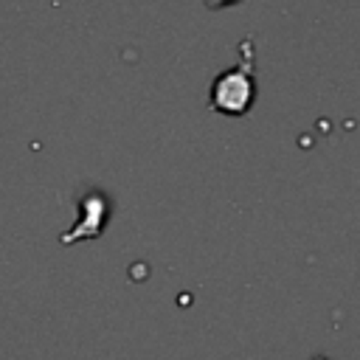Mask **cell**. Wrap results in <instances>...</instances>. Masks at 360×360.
<instances>
[{"label": "cell", "instance_id": "obj_1", "mask_svg": "<svg viewBox=\"0 0 360 360\" xmlns=\"http://www.w3.org/2000/svg\"><path fill=\"white\" fill-rule=\"evenodd\" d=\"M239 65L217 73V79L208 87V107L219 115L228 118H242L250 112L256 101V56H253V42L242 39L239 42Z\"/></svg>", "mask_w": 360, "mask_h": 360}, {"label": "cell", "instance_id": "obj_2", "mask_svg": "<svg viewBox=\"0 0 360 360\" xmlns=\"http://www.w3.org/2000/svg\"><path fill=\"white\" fill-rule=\"evenodd\" d=\"M110 219V200L101 191H90L79 202V222L62 233V245H73L79 239H96Z\"/></svg>", "mask_w": 360, "mask_h": 360}, {"label": "cell", "instance_id": "obj_3", "mask_svg": "<svg viewBox=\"0 0 360 360\" xmlns=\"http://www.w3.org/2000/svg\"><path fill=\"white\" fill-rule=\"evenodd\" d=\"M208 8H228V6H236L239 0H205Z\"/></svg>", "mask_w": 360, "mask_h": 360}, {"label": "cell", "instance_id": "obj_4", "mask_svg": "<svg viewBox=\"0 0 360 360\" xmlns=\"http://www.w3.org/2000/svg\"><path fill=\"white\" fill-rule=\"evenodd\" d=\"M315 360H329V357H315Z\"/></svg>", "mask_w": 360, "mask_h": 360}]
</instances>
